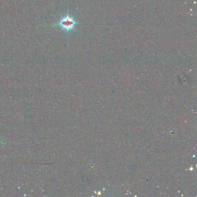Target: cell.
<instances>
[{
	"label": "cell",
	"mask_w": 197,
	"mask_h": 197,
	"mask_svg": "<svg viewBox=\"0 0 197 197\" xmlns=\"http://www.w3.org/2000/svg\"><path fill=\"white\" fill-rule=\"evenodd\" d=\"M76 25V21L72 17L70 16L68 14H67L62 17L56 23L53 24V27H59L68 34L73 30Z\"/></svg>",
	"instance_id": "6da1fadb"
}]
</instances>
